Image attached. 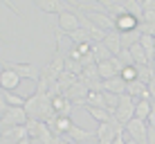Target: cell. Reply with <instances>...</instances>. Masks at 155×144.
Wrapping results in <instances>:
<instances>
[{"label": "cell", "mask_w": 155, "mask_h": 144, "mask_svg": "<svg viewBox=\"0 0 155 144\" xmlns=\"http://www.w3.org/2000/svg\"><path fill=\"white\" fill-rule=\"evenodd\" d=\"M0 63H2L7 70H14L20 79H29V81H36V83H38V79H41V72L36 70V65H31V63L7 61V59H2V56H0Z\"/></svg>", "instance_id": "1"}, {"label": "cell", "mask_w": 155, "mask_h": 144, "mask_svg": "<svg viewBox=\"0 0 155 144\" xmlns=\"http://www.w3.org/2000/svg\"><path fill=\"white\" fill-rule=\"evenodd\" d=\"M110 115H115V117H117V122H119V124L126 129L128 122L135 119V99H133L130 95H121L117 110H115V113H110Z\"/></svg>", "instance_id": "2"}, {"label": "cell", "mask_w": 155, "mask_h": 144, "mask_svg": "<svg viewBox=\"0 0 155 144\" xmlns=\"http://www.w3.org/2000/svg\"><path fill=\"white\" fill-rule=\"evenodd\" d=\"M56 23H58V29H61L63 34H72V32L81 29V18H79V9L72 5V9H70V12H65V14H61Z\"/></svg>", "instance_id": "3"}, {"label": "cell", "mask_w": 155, "mask_h": 144, "mask_svg": "<svg viewBox=\"0 0 155 144\" xmlns=\"http://www.w3.org/2000/svg\"><path fill=\"white\" fill-rule=\"evenodd\" d=\"M126 133L130 135V140H135V142H140V144H148V124L146 122H142V119H130L126 124Z\"/></svg>", "instance_id": "4"}, {"label": "cell", "mask_w": 155, "mask_h": 144, "mask_svg": "<svg viewBox=\"0 0 155 144\" xmlns=\"http://www.w3.org/2000/svg\"><path fill=\"white\" fill-rule=\"evenodd\" d=\"M0 122L5 124V129H16V126H27L29 117L25 113V108H9Z\"/></svg>", "instance_id": "5"}, {"label": "cell", "mask_w": 155, "mask_h": 144, "mask_svg": "<svg viewBox=\"0 0 155 144\" xmlns=\"http://www.w3.org/2000/svg\"><path fill=\"white\" fill-rule=\"evenodd\" d=\"M137 27H140V20H137V16H133V14H121V16L115 18V32H119L121 36L137 32Z\"/></svg>", "instance_id": "6"}, {"label": "cell", "mask_w": 155, "mask_h": 144, "mask_svg": "<svg viewBox=\"0 0 155 144\" xmlns=\"http://www.w3.org/2000/svg\"><path fill=\"white\" fill-rule=\"evenodd\" d=\"M36 7H38L43 14H56V16H61V14L70 12L72 5L70 2H63V0H38Z\"/></svg>", "instance_id": "7"}, {"label": "cell", "mask_w": 155, "mask_h": 144, "mask_svg": "<svg viewBox=\"0 0 155 144\" xmlns=\"http://www.w3.org/2000/svg\"><path fill=\"white\" fill-rule=\"evenodd\" d=\"M88 20L94 25V27H99L104 32H115V18L108 12H90Z\"/></svg>", "instance_id": "8"}, {"label": "cell", "mask_w": 155, "mask_h": 144, "mask_svg": "<svg viewBox=\"0 0 155 144\" xmlns=\"http://www.w3.org/2000/svg\"><path fill=\"white\" fill-rule=\"evenodd\" d=\"M20 81H23V79L14 70H7V68H5V70L0 72V90H2V92H14V90H18Z\"/></svg>", "instance_id": "9"}, {"label": "cell", "mask_w": 155, "mask_h": 144, "mask_svg": "<svg viewBox=\"0 0 155 144\" xmlns=\"http://www.w3.org/2000/svg\"><path fill=\"white\" fill-rule=\"evenodd\" d=\"M92 135H94L92 131L81 129L79 124H72V126H70V131H68V135H65V140H70V142H74V144H81V142H88Z\"/></svg>", "instance_id": "10"}, {"label": "cell", "mask_w": 155, "mask_h": 144, "mask_svg": "<svg viewBox=\"0 0 155 144\" xmlns=\"http://www.w3.org/2000/svg\"><path fill=\"white\" fill-rule=\"evenodd\" d=\"M128 52H130L135 65H151V56L146 54V50L140 45V41H135L133 45H128Z\"/></svg>", "instance_id": "11"}, {"label": "cell", "mask_w": 155, "mask_h": 144, "mask_svg": "<svg viewBox=\"0 0 155 144\" xmlns=\"http://www.w3.org/2000/svg\"><path fill=\"white\" fill-rule=\"evenodd\" d=\"M104 45L108 47V52L113 56H117L121 50H124V47H121V45H124V43H121V34H119V32H108L106 39H104Z\"/></svg>", "instance_id": "12"}, {"label": "cell", "mask_w": 155, "mask_h": 144, "mask_svg": "<svg viewBox=\"0 0 155 144\" xmlns=\"http://www.w3.org/2000/svg\"><path fill=\"white\" fill-rule=\"evenodd\" d=\"M101 92H113V95H126V81L121 77H113L104 81V90Z\"/></svg>", "instance_id": "13"}, {"label": "cell", "mask_w": 155, "mask_h": 144, "mask_svg": "<svg viewBox=\"0 0 155 144\" xmlns=\"http://www.w3.org/2000/svg\"><path fill=\"white\" fill-rule=\"evenodd\" d=\"M38 110H41V95H31L27 97V104H25V113H27L29 119H36L38 122Z\"/></svg>", "instance_id": "14"}, {"label": "cell", "mask_w": 155, "mask_h": 144, "mask_svg": "<svg viewBox=\"0 0 155 144\" xmlns=\"http://www.w3.org/2000/svg\"><path fill=\"white\" fill-rule=\"evenodd\" d=\"M97 72H99V79H104V81H108V79H113V77H119L115 70V65L110 61H101L97 63Z\"/></svg>", "instance_id": "15"}, {"label": "cell", "mask_w": 155, "mask_h": 144, "mask_svg": "<svg viewBox=\"0 0 155 144\" xmlns=\"http://www.w3.org/2000/svg\"><path fill=\"white\" fill-rule=\"evenodd\" d=\"M151 108H153V104H151V101H146V99L135 101V117H137V119H142V122H148Z\"/></svg>", "instance_id": "16"}, {"label": "cell", "mask_w": 155, "mask_h": 144, "mask_svg": "<svg viewBox=\"0 0 155 144\" xmlns=\"http://www.w3.org/2000/svg\"><path fill=\"white\" fill-rule=\"evenodd\" d=\"M85 113L92 117L97 124H106V122L110 119V113L106 108H94V106H85Z\"/></svg>", "instance_id": "17"}, {"label": "cell", "mask_w": 155, "mask_h": 144, "mask_svg": "<svg viewBox=\"0 0 155 144\" xmlns=\"http://www.w3.org/2000/svg\"><path fill=\"white\" fill-rule=\"evenodd\" d=\"M2 97L9 108H25V104H27V97H20L18 92H2Z\"/></svg>", "instance_id": "18"}, {"label": "cell", "mask_w": 155, "mask_h": 144, "mask_svg": "<svg viewBox=\"0 0 155 144\" xmlns=\"http://www.w3.org/2000/svg\"><path fill=\"white\" fill-rule=\"evenodd\" d=\"M137 68V81H142V83H151V79H153V74H155V70H153V65H135Z\"/></svg>", "instance_id": "19"}, {"label": "cell", "mask_w": 155, "mask_h": 144, "mask_svg": "<svg viewBox=\"0 0 155 144\" xmlns=\"http://www.w3.org/2000/svg\"><path fill=\"white\" fill-rule=\"evenodd\" d=\"M68 39H70L72 43H77V45L90 43V34H88V32H85L83 27H81V29H77V32H72V34H68Z\"/></svg>", "instance_id": "20"}, {"label": "cell", "mask_w": 155, "mask_h": 144, "mask_svg": "<svg viewBox=\"0 0 155 144\" xmlns=\"http://www.w3.org/2000/svg\"><path fill=\"white\" fill-rule=\"evenodd\" d=\"M140 45L146 50V54L153 59L155 54V41H153V36H146V34H140Z\"/></svg>", "instance_id": "21"}, {"label": "cell", "mask_w": 155, "mask_h": 144, "mask_svg": "<svg viewBox=\"0 0 155 144\" xmlns=\"http://www.w3.org/2000/svg\"><path fill=\"white\" fill-rule=\"evenodd\" d=\"M119 77L124 79L126 83H133V81H137V68H135V65H130V68H124V72H121Z\"/></svg>", "instance_id": "22"}, {"label": "cell", "mask_w": 155, "mask_h": 144, "mask_svg": "<svg viewBox=\"0 0 155 144\" xmlns=\"http://www.w3.org/2000/svg\"><path fill=\"white\" fill-rule=\"evenodd\" d=\"M117 59H119V61L124 63V68H130V65H135V61H133V56H130V52H128V47H126V50H121L119 54H117Z\"/></svg>", "instance_id": "23"}, {"label": "cell", "mask_w": 155, "mask_h": 144, "mask_svg": "<svg viewBox=\"0 0 155 144\" xmlns=\"http://www.w3.org/2000/svg\"><path fill=\"white\" fill-rule=\"evenodd\" d=\"M144 12H155V0H144L142 2V14Z\"/></svg>", "instance_id": "24"}, {"label": "cell", "mask_w": 155, "mask_h": 144, "mask_svg": "<svg viewBox=\"0 0 155 144\" xmlns=\"http://www.w3.org/2000/svg\"><path fill=\"white\" fill-rule=\"evenodd\" d=\"M142 18H144V23L155 25V12H144V14H142Z\"/></svg>", "instance_id": "25"}, {"label": "cell", "mask_w": 155, "mask_h": 144, "mask_svg": "<svg viewBox=\"0 0 155 144\" xmlns=\"http://www.w3.org/2000/svg\"><path fill=\"white\" fill-rule=\"evenodd\" d=\"M9 110V106H7V101H5V97H2V92H0V119L5 117V113Z\"/></svg>", "instance_id": "26"}, {"label": "cell", "mask_w": 155, "mask_h": 144, "mask_svg": "<svg viewBox=\"0 0 155 144\" xmlns=\"http://www.w3.org/2000/svg\"><path fill=\"white\" fill-rule=\"evenodd\" d=\"M148 126H155V104H153V108H151V115H148V122H146Z\"/></svg>", "instance_id": "27"}, {"label": "cell", "mask_w": 155, "mask_h": 144, "mask_svg": "<svg viewBox=\"0 0 155 144\" xmlns=\"http://www.w3.org/2000/svg\"><path fill=\"white\" fill-rule=\"evenodd\" d=\"M113 144H126V140H124V135H117L115 140H113Z\"/></svg>", "instance_id": "28"}, {"label": "cell", "mask_w": 155, "mask_h": 144, "mask_svg": "<svg viewBox=\"0 0 155 144\" xmlns=\"http://www.w3.org/2000/svg\"><path fill=\"white\" fill-rule=\"evenodd\" d=\"M56 144H74V142H70V140H65V137H63V140H56Z\"/></svg>", "instance_id": "29"}, {"label": "cell", "mask_w": 155, "mask_h": 144, "mask_svg": "<svg viewBox=\"0 0 155 144\" xmlns=\"http://www.w3.org/2000/svg\"><path fill=\"white\" fill-rule=\"evenodd\" d=\"M126 144H140V142H135V140H128Z\"/></svg>", "instance_id": "30"}, {"label": "cell", "mask_w": 155, "mask_h": 144, "mask_svg": "<svg viewBox=\"0 0 155 144\" xmlns=\"http://www.w3.org/2000/svg\"><path fill=\"white\" fill-rule=\"evenodd\" d=\"M153 41H155V36H153Z\"/></svg>", "instance_id": "31"}]
</instances>
